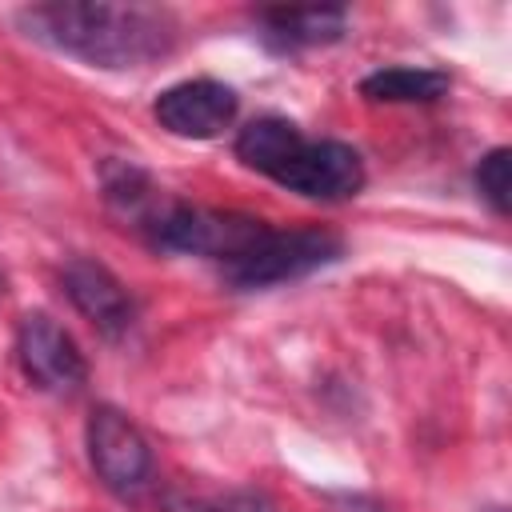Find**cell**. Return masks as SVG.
<instances>
[{"label": "cell", "mask_w": 512, "mask_h": 512, "mask_svg": "<svg viewBox=\"0 0 512 512\" xmlns=\"http://www.w3.org/2000/svg\"><path fill=\"white\" fill-rule=\"evenodd\" d=\"M84 440H88L92 472L108 492L140 496L152 484V448L124 412H116L108 404L92 408Z\"/></svg>", "instance_id": "4"}, {"label": "cell", "mask_w": 512, "mask_h": 512, "mask_svg": "<svg viewBox=\"0 0 512 512\" xmlns=\"http://www.w3.org/2000/svg\"><path fill=\"white\" fill-rule=\"evenodd\" d=\"M272 180L308 200H348L364 188V160L352 144L304 136Z\"/></svg>", "instance_id": "5"}, {"label": "cell", "mask_w": 512, "mask_h": 512, "mask_svg": "<svg viewBox=\"0 0 512 512\" xmlns=\"http://www.w3.org/2000/svg\"><path fill=\"white\" fill-rule=\"evenodd\" d=\"M216 512H276V504L256 488H240V492H228L216 504Z\"/></svg>", "instance_id": "13"}, {"label": "cell", "mask_w": 512, "mask_h": 512, "mask_svg": "<svg viewBox=\"0 0 512 512\" xmlns=\"http://www.w3.org/2000/svg\"><path fill=\"white\" fill-rule=\"evenodd\" d=\"M360 92L380 104H432L448 92V72L436 68H380L360 80Z\"/></svg>", "instance_id": "11"}, {"label": "cell", "mask_w": 512, "mask_h": 512, "mask_svg": "<svg viewBox=\"0 0 512 512\" xmlns=\"http://www.w3.org/2000/svg\"><path fill=\"white\" fill-rule=\"evenodd\" d=\"M148 228H152V240L160 248L208 256V260H220V268H224L268 224L252 220V216H240V212H216V208H196V204H168V208L156 212V220Z\"/></svg>", "instance_id": "3"}, {"label": "cell", "mask_w": 512, "mask_h": 512, "mask_svg": "<svg viewBox=\"0 0 512 512\" xmlns=\"http://www.w3.org/2000/svg\"><path fill=\"white\" fill-rule=\"evenodd\" d=\"M332 504H336V512H384L376 500H368V496H332Z\"/></svg>", "instance_id": "14"}, {"label": "cell", "mask_w": 512, "mask_h": 512, "mask_svg": "<svg viewBox=\"0 0 512 512\" xmlns=\"http://www.w3.org/2000/svg\"><path fill=\"white\" fill-rule=\"evenodd\" d=\"M340 252H344L340 236H332L324 228H292V232L264 228L236 260L224 264V276L236 288H268V284L300 280V276L332 264Z\"/></svg>", "instance_id": "2"}, {"label": "cell", "mask_w": 512, "mask_h": 512, "mask_svg": "<svg viewBox=\"0 0 512 512\" xmlns=\"http://www.w3.org/2000/svg\"><path fill=\"white\" fill-rule=\"evenodd\" d=\"M64 292L104 336H120V332L132 328V296H128V288L104 264L84 260V256L68 260Z\"/></svg>", "instance_id": "8"}, {"label": "cell", "mask_w": 512, "mask_h": 512, "mask_svg": "<svg viewBox=\"0 0 512 512\" xmlns=\"http://www.w3.org/2000/svg\"><path fill=\"white\" fill-rule=\"evenodd\" d=\"M492 512H500V508H492Z\"/></svg>", "instance_id": "16"}, {"label": "cell", "mask_w": 512, "mask_h": 512, "mask_svg": "<svg viewBox=\"0 0 512 512\" xmlns=\"http://www.w3.org/2000/svg\"><path fill=\"white\" fill-rule=\"evenodd\" d=\"M172 512H216V508H208V504H196V500H180V504H172Z\"/></svg>", "instance_id": "15"}, {"label": "cell", "mask_w": 512, "mask_h": 512, "mask_svg": "<svg viewBox=\"0 0 512 512\" xmlns=\"http://www.w3.org/2000/svg\"><path fill=\"white\" fill-rule=\"evenodd\" d=\"M20 20L28 36L96 68H140L176 36L172 16L148 4H36Z\"/></svg>", "instance_id": "1"}, {"label": "cell", "mask_w": 512, "mask_h": 512, "mask_svg": "<svg viewBox=\"0 0 512 512\" xmlns=\"http://www.w3.org/2000/svg\"><path fill=\"white\" fill-rule=\"evenodd\" d=\"M300 140H304V132L292 120H284V116H260V120H252V124L240 128L236 156L248 168L264 172V176H276V168L296 152Z\"/></svg>", "instance_id": "10"}, {"label": "cell", "mask_w": 512, "mask_h": 512, "mask_svg": "<svg viewBox=\"0 0 512 512\" xmlns=\"http://www.w3.org/2000/svg\"><path fill=\"white\" fill-rule=\"evenodd\" d=\"M236 92L220 80L196 76V80H180L172 88H164L152 104V116L160 120V128H168L172 136L184 140H212L224 128H232L236 120Z\"/></svg>", "instance_id": "7"}, {"label": "cell", "mask_w": 512, "mask_h": 512, "mask_svg": "<svg viewBox=\"0 0 512 512\" xmlns=\"http://www.w3.org/2000/svg\"><path fill=\"white\" fill-rule=\"evenodd\" d=\"M16 360L24 368V376L44 388V392H56V396H72L88 368H84V356L76 348V340L44 312H28L20 320V332H16Z\"/></svg>", "instance_id": "6"}, {"label": "cell", "mask_w": 512, "mask_h": 512, "mask_svg": "<svg viewBox=\"0 0 512 512\" xmlns=\"http://www.w3.org/2000/svg\"><path fill=\"white\" fill-rule=\"evenodd\" d=\"M508 148H492L480 164H476V188H480V196L504 216L508 212V184H512V176H508Z\"/></svg>", "instance_id": "12"}, {"label": "cell", "mask_w": 512, "mask_h": 512, "mask_svg": "<svg viewBox=\"0 0 512 512\" xmlns=\"http://www.w3.org/2000/svg\"><path fill=\"white\" fill-rule=\"evenodd\" d=\"M260 24L276 48H316L344 36L340 8H276V12H264Z\"/></svg>", "instance_id": "9"}]
</instances>
